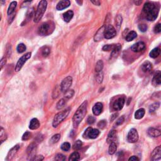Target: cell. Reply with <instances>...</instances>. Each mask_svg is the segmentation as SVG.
<instances>
[{
    "mask_svg": "<svg viewBox=\"0 0 161 161\" xmlns=\"http://www.w3.org/2000/svg\"><path fill=\"white\" fill-rule=\"evenodd\" d=\"M103 79V74L101 72H98L96 76V81L98 83H101Z\"/></svg>",
    "mask_w": 161,
    "mask_h": 161,
    "instance_id": "cell-46",
    "label": "cell"
},
{
    "mask_svg": "<svg viewBox=\"0 0 161 161\" xmlns=\"http://www.w3.org/2000/svg\"><path fill=\"white\" fill-rule=\"evenodd\" d=\"M122 16L120 15H118L117 16V18H115V24H116V26L118 28H120V27L122 25Z\"/></svg>",
    "mask_w": 161,
    "mask_h": 161,
    "instance_id": "cell-38",
    "label": "cell"
},
{
    "mask_svg": "<svg viewBox=\"0 0 161 161\" xmlns=\"http://www.w3.org/2000/svg\"><path fill=\"white\" fill-rule=\"evenodd\" d=\"M146 113V111L143 108H140L137 111H136V112L135 113V119L140 120L142 119L144 115H145Z\"/></svg>",
    "mask_w": 161,
    "mask_h": 161,
    "instance_id": "cell-26",
    "label": "cell"
},
{
    "mask_svg": "<svg viewBox=\"0 0 161 161\" xmlns=\"http://www.w3.org/2000/svg\"><path fill=\"white\" fill-rule=\"evenodd\" d=\"M4 134H5V129L3 127H0V137H3Z\"/></svg>",
    "mask_w": 161,
    "mask_h": 161,
    "instance_id": "cell-55",
    "label": "cell"
},
{
    "mask_svg": "<svg viewBox=\"0 0 161 161\" xmlns=\"http://www.w3.org/2000/svg\"><path fill=\"white\" fill-rule=\"evenodd\" d=\"M159 7L154 3L148 2L143 6V11L146 15V18L148 21H154L157 18Z\"/></svg>",
    "mask_w": 161,
    "mask_h": 161,
    "instance_id": "cell-1",
    "label": "cell"
},
{
    "mask_svg": "<svg viewBox=\"0 0 161 161\" xmlns=\"http://www.w3.org/2000/svg\"><path fill=\"white\" fill-rule=\"evenodd\" d=\"M104 29H105V26H103L98 31L96 34L95 35V37H94V41H95V42L100 41L101 40L103 39V38H104V36H103Z\"/></svg>",
    "mask_w": 161,
    "mask_h": 161,
    "instance_id": "cell-23",
    "label": "cell"
},
{
    "mask_svg": "<svg viewBox=\"0 0 161 161\" xmlns=\"http://www.w3.org/2000/svg\"><path fill=\"white\" fill-rule=\"evenodd\" d=\"M115 44L112 45H106L103 47V50L104 51H111L115 47Z\"/></svg>",
    "mask_w": 161,
    "mask_h": 161,
    "instance_id": "cell-42",
    "label": "cell"
},
{
    "mask_svg": "<svg viewBox=\"0 0 161 161\" xmlns=\"http://www.w3.org/2000/svg\"><path fill=\"white\" fill-rule=\"evenodd\" d=\"M31 135H32V134L30 132L26 131L22 136V140H24V141H26V140H28L31 137Z\"/></svg>",
    "mask_w": 161,
    "mask_h": 161,
    "instance_id": "cell-44",
    "label": "cell"
},
{
    "mask_svg": "<svg viewBox=\"0 0 161 161\" xmlns=\"http://www.w3.org/2000/svg\"><path fill=\"white\" fill-rule=\"evenodd\" d=\"M70 148H71V144L69 142H64V143L62 144L61 149L67 152L70 150Z\"/></svg>",
    "mask_w": 161,
    "mask_h": 161,
    "instance_id": "cell-37",
    "label": "cell"
},
{
    "mask_svg": "<svg viewBox=\"0 0 161 161\" xmlns=\"http://www.w3.org/2000/svg\"><path fill=\"white\" fill-rule=\"evenodd\" d=\"M87 107H88V102L85 101L79 106V108L74 113L72 118L73 125L74 127H77L79 125V123L84 118L85 115L87 113Z\"/></svg>",
    "mask_w": 161,
    "mask_h": 161,
    "instance_id": "cell-2",
    "label": "cell"
},
{
    "mask_svg": "<svg viewBox=\"0 0 161 161\" xmlns=\"http://www.w3.org/2000/svg\"><path fill=\"white\" fill-rule=\"evenodd\" d=\"M54 159L56 160H57V161H63V160H66V157H65V156L63 154H58L57 155H56Z\"/></svg>",
    "mask_w": 161,
    "mask_h": 161,
    "instance_id": "cell-43",
    "label": "cell"
},
{
    "mask_svg": "<svg viewBox=\"0 0 161 161\" xmlns=\"http://www.w3.org/2000/svg\"><path fill=\"white\" fill-rule=\"evenodd\" d=\"M139 140V134L137 130L135 129H131L127 135V141L129 143H135Z\"/></svg>",
    "mask_w": 161,
    "mask_h": 161,
    "instance_id": "cell-10",
    "label": "cell"
},
{
    "mask_svg": "<svg viewBox=\"0 0 161 161\" xmlns=\"http://www.w3.org/2000/svg\"><path fill=\"white\" fill-rule=\"evenodd\" d=\"M80 159V155L77 152H74L73 153L70 155L69 160V161H76V160H79Z\"/></svg>",
    "mask_w": 161,
    "mask_h": 161,
    "instance_id": "cell-31",
    "label": "cell"
},
{
    "mask_svg": "<svg viewBox=\"0 0 161 161\" xmlns=\"http://www.w3.org/2000/svg\"><path fill=\"white\" fill-rule=\"evenodd\" d=\"M0 21H1V17H0Z\"/></svg>",
    "mask_w": 161,
    "mask_h": 161,
    "instance_id": "cell-61",
    "label": "cell"
},
{
    "mask_svg": "<svg viewBox=\"0 0 161 161\" xmlns=\"http://www.w3.org/2000/svg\"><path fill=\"white\" fill-rule=\"evenodd\" d=\"M37 145L34 143H31L27 148V154L29 157H34L37 151Z\"/></svg>",
    "mask_w": 161,
    "mask_h": 161,
    "instance_id": "cell-19",
    "label": "cell"
},
{
    "mask_svg": "<svg viewBox=\"0 0 161 161\" xmlns=\"http://www.w3.org/2000/svg\"><path fill=\"white\" fill-rule=\"evenodd\" d=\"M146 44L143 42H139L132 45L131 49L135 52H140L143 51L146 49Z\"/></svg>",
    "mask_w": 161,
    "mask_h": 161,
    "instance_id": "cell-12",
    "label": "cell"
},
{
    "mask_svg": "<svg viewBox=\"0 0 161 161\" xmlns=\"http://www.w3.org/2000/svg\"><path fill=\"white\" fill-rule=\"evenodd\" d=\"M154 32L156 33V34H159V33L161 31V25L160 23H158L157 25L154 27Z\"/></svg>",
    "mask_w": 161,
    "mask_h": 161,
    "instance_id": "cell-51",
    "label": "cell"
},
{
    "mask_svg": "<svg viewBox=\"0 0 161 161\" xmlns=\"http://www.w3.org/2000/svg\"><path fill=\"white\" fill-rule=\"evenodd\" d=\"M161 73L160 71H157L152 79V84L154 86H159L161 84Z\"/></svg>",
    "mask_w": 161,
    "mask_h": 161,
    "instance_id": "cell-18",
    "label": "cell"
},
{
    "mask_svg": "<svg viewBox=\"0 0 161 161\" xmlns=\"http://www.w3.org/2000/svg\"><path fill=\"white\" fill-rule=\"evenodd\" d=\"M160 103L159 102H156L153 103V104L151 105L149 107V112L150 113H153L155 111H156L159 108Z\"/></svg>",
    "mask_w": 161,
    "mask_h": 161,
    "instance_id": "cell-32",
    "label": "cell"
},
{
    "mask_svg": "<svg viewBox=\"0 0 161 161\" xmlns=\"http://www.w3.org/2000/svg\"><path fill=\"white\" fill-rule=\"evenodd\" d=\"M72 84V78L71 76H67L62 81L60 84V91L62 92H65L70 88Z\"/></svg>",
    "mask_w": 161,
    "mask_h": 161,
    "instance_id": "cell-9",
    "label": "cell"
},
{
    "mask_svg": "<svg viewBox=\"0 0 161 161\" xmlns=\"http://www.w3.org/2000/svg\"><path fill=\"white\" fill-rule=\"evenodd\" d=\"M125 103V97H120L115 101L113 105V109L115 111H120L121 110Z\"/></svg>",
    "mask_w": 161,
    "mask_h": 161,
    "instance_id": "cell-11",
    "label": "cell"
},
{
    "mask_svg": "<svg viewBox=\"0 0 161 161\" xmlns=\"http://www.w3.org/2000/svg\"><path fill=\"white\" fill-rule=\"evenodd\" d=\"M47 1L46 0H42L39 3L34 16V22L35 23H39L40 21V20L42 19L45 10L47 9Z\"/></svg>",
    "mask_w": 161,
    "mask_h": 161,
    "instance_id": "cell-4",
    "label": "cell"
},
{
    "mask_svg": "<svg viewBox=\"0 0 161 161\" xmlns=\"http://www.w3.org/2000/svg\"><path fill=\"white\" fill-rule=\"evenodd\" d=\"M20 148V146L18 145L15 146L14 147H13L11 148V149L10 150V152H8L7 157H6V160H10L12 159H13L14 157L15 156L16 154L17 153L18 150H19Z\"/></svg>",
    "mask_w": 161,
    "mask_h": 161,
    "instance_id": "cell-16",
    "label": "cell"
},
{
    "mask_svg": "<svg viewBox=\"0 0 161 161\" xmlns=\"http://www.w3.org/2000/svg\"><path fill=\"white\" fill-rule=\"evenodd\" d=\"M6 63V58H3L1 60H0V71L2 69V68L4 67Z\"/></svg>",
    "mask_w": 161,
    "mask_h": 161,
    "instance_id": "cell-52",
    "label": "cell"
},
{
    "mask_svg": "<svg viewBox=\"0 0 161 161\" xmlns=\"http://www.w3.org/2000/svg\"><path fill=\"white\" fill-rule=\"evenodd\" d=\"M106 122L105 120H101V122H99L98 124V127L100 128L101 129H104V128L106 127Z\"/></svg>",
    "mask_w": 161,
    "mask_h": 161,
    "instance_id": "cell-50",
    "label": "cell"
},
{
    "mask_svg": "<svg viewBox=\"0 0 161 161\" xmlns=\"http://www.w3.org/2000/svg\"><path fill=\"white\" fill-rule=\"evenodd\" d=\"M137 33L134 31H131L127 34L125 39L127 42H131V41L134 40L137 37Z\"/></svg>",
    "mask_w": 161,
    "mask_h": 161,
    "instance_id": "cell-29",
    "label": "cell"
},
{
    "mask_svg": "<svg viewBox=\"0 0 161 161\" xmlns=\"http://www.w3.org/2000/svg\"><path fill=\"white\" fill-rule=\"evenodd\" d=\"M65 95H64V98L65 99H67V100H69V99L71 98L74 94V90H67V91L65 92Z\"/></svg>",
    "mask_w": 161,
    "mask_h": 161,
    "instance_id": "cell-40",
    "label": "cell"
},
{
    "mask_svg": "<svg viewBox=\"0 0 161 161\" xmlns=\"http://www.w3.org/2000/svg\"><path fill=\"white\" fill-rule=\"evenodd\" d=\"M70 5H71V2L69 0H61L57 5L56 8L57 10L60 11L68 8Z\"/></svg>",
    "mask_w": 161,
    "mask_h": 161,
    "instance_id": "cell-15",
    "label": "cell"
},
{
    "mask_svg": "<svg viewBox=\"0 0 161 161\" xmlns=\"http://www.w3.org/2000/svg\"><path fill=\"white\" fill-rule=\"evenodd\" d=\"M91 3L93 4V5H96V6H100L101 4V1L100 0H90Z\"/></svg>",
    "mask_w": 161,
    "mask_h": 161,
    "instance_id": "cell-53",
    "label": "cell"
},
{
    "mask_svg": "<svg viewBox=\"0 0 161 161\" xmlns=\"http://www.w3.org/2000/svg\"><path fill=\"white\" fill-rule=\"evenodd\" d=\"M121 45L120 44H115V47L113 49V50L111 51V57L110 58H115L117 57L118 55V53H120V51L121 50Z\"/></svg>",
    "mask_w": 161,
    "mask_h": 161,
    "instance_id": "cell-20",
    "label": "cell"
},
{
    "mask_svg": "<svg viewBox=\"0 0 161 161\" xmlns=\"http://www.w3.org/2000/svg\"><path fill=\"white\" fill-rule=\"evenodd\" d=\"M33 1V0H25L24 3H30Z\"/></svg>",
    "mask_w": 161,
    "mask_h": 161,
    "instance_id": "cell-58",
    "label": "cell"
},
{
    "mask_svg": "<svg viewBox=\"0 0 161 161\" xmlns=\"http://www.w3.org/2000/svg\"><path fill=\"white\" fill-rule=\"evenodd\" d=\"M95 121H96L95 118H94V117H92V116L89 117L87 119V122L89 125L93 124V123L95 122Z\"/></svg>",
    "mask_w": 161,
    "mask_h": 161,
    "instance_id": "cell-48",
    "label": "cell"
},
{
    "mask_svg": "<svg viewBox=\"0 0 161 161\" xmlns=\"http://www.w3.org/2000/svg\"><path fill=\"white\" fill-rule=\"evenodd\" d=\"M65 105V99H61L60 101H59V102L57 103V110H61L62 108H63L64 106Z\"/></svg>",
    "mask_w": 161,
    "mask_h": 161,
    "instance_id": "cell-35",
    "label": "cell"
},
{
    "mask_svg": "<svg viewBox=\"0 0 161 161\" xmlns=\"http://www.w3.org/2000/svg\"><path fill=\"white\" fill-rule=\"evenodd\" d=\"M3 142V140H0V146H1V144Z\"/></svg>",
    "mask_w": 161,
    "mask_h": 161,
    "instance_id": "cell-60",
    "label": "cell"
},
{
    "mask_svg": "<svg viewBox=\"0 0 161 161\" xmlns=\"http://www.w3.org/2000/svg\"><path fill=\"white\" fill-rule=\"evenodd\" d=\"M74 16V12L72 10L66 11L63 15V18L65 22H69Z\"/></svg>",
    "mask_w": 161,
    "mask_h": 161,
    "instance_id": "cell-24",
    "label": "cell"
},
{
    "mask_svg": "<svg viewBox=\"0 0 161 161\" xmlns=\"http://www.w3.org/2000/svg\"><path fill=\"white\" fill-rule=\"evenodd\" d=\"M117 132L115 130H111L110 131V133L108 135V138H107V142L108 143L114 142V140L116 139Z\"/></svg>",
    "mask_w": 161,
    "mask_h": 161,
    "instance_id": "cell-25",
    "label": "cell"
},
{
    "mask_svg": "<svg viewBox=\"0 0 161 161\" xmlns=\"http://www.w3.org/2000/svg\"><path fill=\"white\" fill-rule=\"evenodd\" d=\"M124 121H125V118H124V117H123V116L121 117L120 118H119L117 120V122H116V125H117V126L121 125L122 124V123H123V122H124Z\"/></svg>",
    "mask_w": 161,
    "mask_h": 161,
    "instance_id": "cell-49",
    "label": "cell"
},
{
    "mask_svg": "<svg viewBox=\"0 0 161 161\" xmlns=\"http://www.w3.org/2000/svg\"><path fill=\"white\" fill-rule=\"evenodd\" d=\"M103 110V105L101 103L98 102L96 103L93 107V113L96 116L100 115Z\"/></svg>",
    "mask_w": 161,
    "mask_h": 161,
    "instance_id": "cell-14",
    "label": "cell"
},
{
    "mask_svg": "<svg viewBox=\"0 0 161 161\" xmlns=\"http://www.w3.org/2000/svg\"><path fill=\"white\" fill-rule=\"evenodd\" d=\"M55 29V24L52 21L42 23L38 29V34L42 36H47L51 34Z\"/></svg>",
    "mask_w": 161,
    "mask_h": 161,
    "instance_id": "cell-3",
    "label": "cell"
},
{
    "mask_svg": "<svg viewBox=\"0 0 161 161\" xmlns=\"http://www.w3.org/2000/svg\"><path fill=\"white\" fill-rule=\"evenodd\" d=\"M50 52H51V50H50V48L49 47L44 46L42 48V55L43 57H47L49 55Z\"/></svg>",
    "mask_w": 161,
    "mask_h": 161,
    "instance_id": "cell-34",
    "label": "cell"
},
{
    "mask_svg": "<svg viewBox=\"0 0 161 161\" xmlns=\"http://www.w3.org/2000/svg\"><path fill=\"white\" fill-rule=\"evenodd\" d=\"M16 6H17V3H16V1H13V2L11 3V4L10 5V6L8 9V16L12 15V14L14 13Z\"/></svg>",
    "mask_w": 161,
    "mask_h": 161,
    "instance_id": "cell-27",
    "label": "cell"
},
{
    "mask_svg": "<svg viewBox=\"0 0 161 161\" xmlns=\"http://www.w3.org/2000/svg\"><path fill=\"white\" fill-rule=\"evenodd\" d=\"M138 28H139V29L142 32H146L148 29L147 25L146 24H140L139 25Z\"/></svg>",
    "mask_w": 161,
    "mask_h": 161,
    "instance_id": "cell-45",
    "label": "cell"
},
{
    "mask_svg": "<svg viewBox=\"0 0 161 161\" xmlns=\"http://www.w3.org/2000/svg\"><path fill=\"white\" fill-rule=\"evenodd\" d=\"M118 113H115V114H113V115H112V116H111V120H115V118H116L117 116H118Z\"/></svg>",
    "mask_w": 161,
    "mask_h": 161,
    "instance_id": "cell-57",
    "label": "cell"
},
{
    "mask_svg": "<svg viewBox=\"0 0 161 161\" xmlns=\"http://www.w3.org/2000/svg\"><path fill=\"white\" fill-rule=\"evenodd\" d=\"M117 149V144L115 142H111L110 143V145L108 149V153L110 155H113L115 152H116Z\"/></svg>",
    "mask_w": 161,
    "mask_h": 161,
    "instance_id": "cell-30",
    "label": "cell"
},
{
    "mask_svg": "<svg viewBox=\"0 0 161 161\" xmlns=\"http://www.w3.org/2000/svg\"><path fill=\"white\" fill-rule=\"evenodd\" d=\"M100 131L98 129H93L91 127H88L84 131L83 134V137L84 139H94L98 137V135H100Z\"/></svg>",
    "mask_w": 161,
    "mask_h": 161,
    "instance_id": "cell-7",
    "label": "cell"
},
{
    "mask_svg": "<svg viewBox=\"0 0 161 161\" xmlns=\"http://www.w3.org/2000/svg\"><path fill=\"white\" fill-rule=\"evenodd\" d=\"M69 108L65 109V110L60 111L59 113L56 115L52 122V126L54 128H56L58 126L60 123L68 116V115L69 113Z\"/></svg>",
    "mask_w": 161,
    "mask_h": 161,
    "instance_id": "cell-5",
    "label": "cell"
},
{
    "mask_svg": "<svg viewBox=\"0 0 161 161\" xmlns=\"http://www.w3.org/2000/svg\"><path fill=\"white\" fill-rule=\"evenodd\" d=\"M5 1L6 0H0V3H1V4H5Z\"/></svg>",
    "mask_w": 161,
    "mask_h": 161,
    "instance_id": "cell-59",
    "label": "cell"
},
{
    "mask_svg": "<svg viewBox=\"0 0 161 161\" xmlns=\"http://www.w3.org/2000/svg\"><path fill=\"white\" fill-rule=\"evenodd\" d=\"M40 127V122L37 118H33L30 122L29 129L31 130H36Z\"/></svg>",
    "mask_w": 161,
    "mask_h": 161,
    "instance_id": "cell-21",
    "label": "cell"
},
{
    "mask_svg": "<svg viewBox=\"0 0 161 161\" xmlns=\"http://www.w3.org/2000/svg\"><path fill=\"white\" fill-rule=\"evenodd\" d=\"M60 139V134H56L53 136V137L51 139V143H56L59 141Z\"/></svg>",
    "mask_w": 161,
    "mask_h": 161,
    "instance_id": "cell-39",
    "label": "cell"
},
{
    "mask_svg": "<svg viewBox=\"0 0 161 161\" xmlns=\"http://www.w3.org/2000/svg\"><path fill=\"white\" fill-rule=\"evenodd\" d=\"M134 2L135 3V5H136L137 6H139L142 4V0H134Z\"/></svg>",
    "mask_w": 161,
    "mask_h": 161,
    "instance_id": "cell-54",
    "label": "cell"
},
{
    "mask_svg": "<svg viewBox=\"0 0 161 161\" xmlns=\"http://www.w3.org/2000/svg\"><path fill=\"white\" fill-rule=\"evenodd\" d=\"M117 35V31L113 25H105L103 36L106 39H113Z\"/></svg>",
    "mask_w": 161,
    "mask_h": 161,
    "instance_id": "cell-6",
    "label": "cell"
},
{
    "mask_svg": "<svg viewBox=\"0 0 161 161\" xmlns=\"http://www.w3.org/2000/svg\"><path fill=\"white\" fill-rule=\"evenodd\" d=\"M82 142L81 141V140H78L75 142V143H74L73 148L75 150H78L81 149V148L82 147Z\"/></svg>",
    "mask_w": 161,
    "mask_h": 161,
    "instance_id": "cell-41",
    "label": "cell"
},
{
    "mask_svg": "<svg viewBox=\"0 0 161 161\" xmlns=\"http://www.w3.org/2000/svg\"><path fill=\"white\" fill-rule=\"evenodd\" d=\"M31 55H32V53L30 52H28V53H25V55H23L21 57V58L18 60L17 63H16V67H15V71L16 72L20 71V70L22 69L24 64L26 63L28 59H29L31 57Z\"/></svg>",
    "mask_w": 161,
    "mask_h": 161,
    "instance_id": "cell-8",
    "label": "cell"
},
{
    "mask_svg": "<svg viewBox=\"0 0 161 161\" xmlns=\"http://www.w3.org/2000/svg\"><path fill=\"white\" fill-rule=\"evenodd\" d=\"M152 69V64L148 61H146L142 65V70L143 72H149Z\"/></svg>",
    "mask_w": 161,
    "mask_h": 161,
    "instance_id": "cell-22",
    "label": "cell"
},
{
    "mask_svg": "<svg viewBox=\"0 0 161 161\" xmlns=\"http://www.w3.org/2000/svg\"><path fill=\"white\" fill-rule=\"evenodd\" d=\"M161 159V147H157L155 149L152 151L151 154V160H159Z\"/></svg>",
    "mask_w": 161,
    "mask_h": 161,
    "instance_id": "cell-13",
    "label": "cell"
},
{
    "mask_svg": "<svg viewBox=\"0 0 161 161\" xmlns=\"http://www.w3.org/2000/svg\"><path fill=\"white\" fill-rule=\"evenodd\" d=\"M44 159V157L42 155H34V157H32V158H30L31 160H35V161H41V160H43Z\"/></svg>",
    "mask_w": 161,
    "mask_h": 161,
    "instance_id": "cell-47",
    "label": "cell"
},
{
    "mask_svg": "<svg viewBox=\"0 0 161 161\" xmlns=\"http://www.w3.org/2000/svg\"><path fill=\"white\" fill-rule=\"evenodd\" d=\"M160 49L158 47H157L154 49L152 51H151V52L149 53V56L150 57H152V58L155 59V58H157V57L160 55Z\"/></svg>",
    "mask_w": 161,
    "mask_h": 161,
    "instance_id": "cell-28",
    "label": "cell"
},
{
    "mask_svg": "<svg viewBox=\"0 0 161 161\" xmlns=\"http://www.w3.org/2000/svg\"><path fill=\"white\" fill-rule=\"evenodd\" d=\"M26 49L27 47L25 45L23 44H20L17 46V48H16V50H17V52L18 53H23L26 51Z\"/></svg>",
    "mask_w": 161,
    "mask_h": 161,
    "instance_id": "cell-36",
    "label": "cell"
},
{
    "mask_svg": "<svg viewBox=\"0 0 161 161\" xmlns=\"http://www.w3.org/2000/svg\"><path fill=\"white\" fill-rule=\"evenodd\" d=\"M103 68V63L102 60H98L96 64L95 67V71L97 73L101 72L102 69Z\"/></svg>",
    "mask_w": 161,
    "mask_h": 161,
    "instance_id": "cell-33",
    "label": "cell"
},
{
    "mask_svg": "<svg viewBox=\"0 0 161 161\" xmlns=\"http://www.w3.org/2000/svg\"><path fill=\"white\" fill-rule=\"evenodd\" d=\"M129 160H131V161H137V160H139V159L136 156H132V157H131L129 158Z\"/></svg>",
    "mask_w": 161,
    "mask_h": 161,
    "instance_id": "cell-56",
    "label": "cell"
},
{
    "mask_svg": "<svg viewBox=\"0 0 161 161\" xmlns=\"http://www.w3.org/2000/svg\"><path fill=\"white\" fill-rule=\"evenodd\" d=\"M147 132L148 135L154 138L159 137L161 134L160 131L159 130L154 129V128H150V129H148Z\"/></svg>",
    "mask_w": 161,
    "mask_h": 161,
    "instance_id": "cell-17",
    "label": "cell"
}]
</instances>
